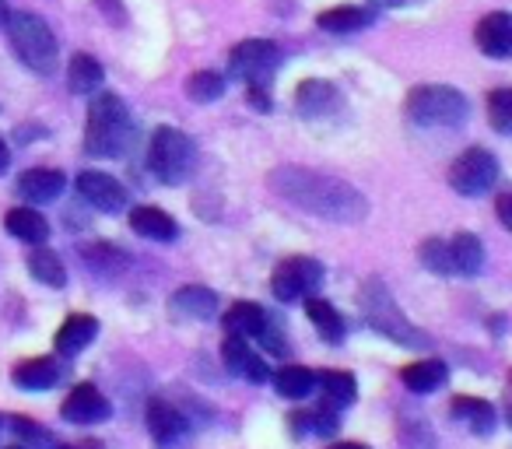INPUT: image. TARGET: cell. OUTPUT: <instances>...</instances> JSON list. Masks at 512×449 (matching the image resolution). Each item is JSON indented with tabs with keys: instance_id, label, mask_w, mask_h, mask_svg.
I'll return each mask as SVG.
<instances>
[{
	"instance_id": "obj_1",
	"label": "cell",
	"mask_w": 512,
	"mask_h": 449,
	"mask_svg": "<svg viewBox=\"0 0 512 449\" xmlns=\"http://www.w3.org/2000/svg\"><path fill=\"white\" fill-rule=\"evenodd\" d=\"M271 190L292 207H302L313 218H327L337 225H358L369 218V200L348 179L306 169V165H281L271 172Z\"/></svg>"
},
{
	"instance_id": "obj_2",
	"label": "cell",
	"mask_w": 512,
	"mask_h": 449,
	"mask_svg": "<svg viewBox=\"0 0 512 449\" xmlns=\"http://www.w3.org/2000/svg\"><path fill=\"white\" fill-rule=\"evenodd\" d=\"M358 306H362V316L376 334L390 337L393 344H404V348H432V337L421 327H414L404 316V309L397 306V299L390 295V288L379 278H369L358 292Z\"/></svg>"
},
{
	"instance_id": "obj_3",
	"label": "cell",
	"mask_w": 512,
	"mask_h": 449,
	"mask_svg": "<svg viewBox=\"0 0 512 449\" xmlns=\"http://www.w3.org/2000/svg\"><path fill=\"white\" fill-rule=\"evenodd\" d=\"M130 113L123 106L120 95L99 92L88 106V123H85V151L92 158H116L130 148Z\"/></svg>"
},
{
	"instance_id": "obj_4",
	"label": "cell",
	"mask_w": 512,
	"mask_h": 449,
	"mask_svg": "<svg viewBox=\"0 0 512 449\" xmlns=\"http://www.w3.org/2000/svg\"><path fill=\"white\" fill-rule=\"evenodd\" d=\"M4 29H8L11 50L18 53V60H22L29 71L43 74V78L57 71V60H60L57 36H53V29L43 18L32 15V11H11Z\"/></svg>"
},
{
	"instance_id": "obj_5",
	"label": "cell",
	"mask_w": 512,
	"mask_h": 449,
	"mask_svg": "<svg viewBox=\"0 0 512 449\" xmlns=\"http://www.w3.org/2000/svg\"><path fill=\"white\" fill-rule=\"evenodd\" d=\"M148 165L158 183L179 186L197 169V144L176 127H158L148 144Z\"/></svg>"
},
{
	"instance_id": "obj_6",
	"label": "cell",
	"mask_w": 512,
	"mask_h": 449,
	"mask_svg": "<svg viewBox=\"0 0 512 449\" xmlns=\"http://www.w3.org/2000/svg\"><path fill=\"white\" fill-rule=\"evenodd\" d=\"M418 127H460L467 120V99L449 85H418L404 102Z\"/></svg>"
},
{
	"instance_id": "obj_7",
	"label": "cell",
	"mask_w": 512,
	"mask_h": 449,
	"mask_svg": "<svg viewBox=\"0 0 512 449\" xmlns=\"http://www.w3.org/2000/svg\"><path fill=\"white\" fill-rule=\"evenodd\" d=\"M498 158L488 148H467L453 165H449V186L460 197H481L495 186Z\"/></svg>"
},
{
	"instance_id": "obj_8",
	"label": "cell",
	"mask_w": 512,
	"mask_h": 449,
	"mask_svg": "<svg viewBox=\"0 0 512 449\" xmlns=\"http://www.w3.org/2000/svg\"><path fill=\"white\" fill-rule=\"evenodd\" d=\"M323 264L313 257H288L274 267L271 274V292L278 302H295V299H306L309 292H316L323 281Z\"/></svg>"
},
{
	"instance_id": "obj_9",
	"label": "cell",
	"mask_w": 512,
	"mask_h": 449,
	"mask_svg": "<svg viewBox=\"0 0 512 449\" xmlns=\"http://www.w3.org/2000/svg\"><path fill=\"white\" fill-rule=\"evenodd\" d=\"M281 64V50L271 39H242L232 53H228V67L235 78L249 81V85H267L274 71Z\"/></svg>"
},
{
	"instance_id": "obj_10",
	"label": "cell",
	"mask_w": 512,
	"mask_h": 449,
	"mask_svg": "<svg viewBox=\"0 0 512 449\" xmlns=\"http://www.w3.org/2000/svg\"><path fill=\"white\" fill-rule=\"evenodd\" d=\"M148 432H151V439L158 442L162 449H169V446H179V442L190 435V418H186L183 411H179L176 404H169V400H162V397H155L148 404Z\"/></svg>"
},
{
	"instance_id": "obj_11",
	"label": "cell",
	"mask_w": 512,
	"mask_h": 449,
	"mask_svg": "<svg viewBox=\"0 0 512 449\" xmlns=\"http://www.w3.org/2000/svg\"><path fill=\"white\" fill-rule=\"evenodd\" d=\"M295 106H299V113L306 116V120H327V116L341 113L344 95L337 92V85H330V81L309 78V81H302L299 92H295Z\"/></svg>"
},
{
	"instance_id": "obj_12",
	"label": "cell",
	"mask_w": 512,
	"mask_h": 449,
	"mask_svg": "<svg viewBox=\"0 0 512 449\" xmlns=\"http://www.w3.org/2000/svg\"><path fill=\"white\" fill-rule=\"evenodd\" d=\"M78 193L95 207V211L116 214V211L127 207V190H123L120 179H113L109 172H81Z\"/></svg>"
},
{
	"instance_id": "obj_13",
	"label": "cell",
	"mask_w": 512,
	"mask_h": 449,
	"mask_svg": "<svg viewBox=\"0 0 512 449\" xmlns=\"http://www.w3.org/2000/svg\"><path fill=\"white\" fill-rule=\"evenodd\" d=\"M60 414H64L67 421H74V425H95V421H106L109 414H113V407H109V400L99 393V386L81 383L67 393Z\"/></svg>"
},
{
	"instance_id": "obj_14",
	"label": "cell",
	"mask_w": 512,
	"mask_h": 449,
	"mask_svg": "<svg viewBox=\"0 0 512 449\" xmlns=\"http://www.w3.org/2000/svg\"><path fill=\"white\" fill-rule=\"evenodd\" d=\"M477 50L491 60H509L512 57V15L505 11H491L477 22L474 29Z\"/></svg>"
},
{
	"instance_id": "obj_15",
	"label": "cell",
	"mask_w": 512,
	"mask_h": 449,
	"mask_svg": "<svg viewBox=\"0 0 512 449\" xmlns=\"http://www.w3.org/2000/svg\"><path fill=\"white\" fill-rule=\"evenodd\" d=\"M169 313L176 320H211L218 313V295L204 285H186L169 295Z\"/></svg>"
},
{
	"instance_id": "obj_16",
	"label": "cell",
	"mask_w": 512,
	"mask_h": 449,
	"mask_svg": "<svg viewBox=\"0 0 512 449\" xmlns=\"http://www.w3.org/2000/svg\"><path fill=\"white\" fill-rule=\"evenodd\" d=\"M221 358H225L228 372H235V376H246L249 383H267L271 379V369H267V362L260 355H253L246 344V337H228L225 344H221Z\"/></svg>"
},
{
	"instance_id": "obj_17",
	"label": "cell",
	"mask_w": 512,
	"mask_h": 449,
	"mask_svg": "<svg viewBox=\"0 0 512 449\" xmlns=\"http://www.w3.org/2000/svg\"><path fill=\"white\" fill-rule=\"evenodd\" d=\"M67 179L60 169H29L18 179V193H22L29 204H53V200L64 193Z\"/></svg>"
},
{
	"instance_id": "obj_18",
	"label": "cell",
	"mask_w": 512,
	"mask_h": 449,
	"mask_svg": "<svg viewBox=\"0 0 512 449\" xmlns=\"http://www.w3.org/2000/svg\"><path fill=\"white\" fill-rule=\"evenodd\" d=\"M130 229H134L137 236L151 239V243H172L179 232L176 221H172L162 207H148V204L130 211Z\"/></svg>"
},
{
	"instance_id": "obj_19",
	"label": "cell",
	"mask_w": 512,
	"mask_h": 449,
	"mask_svg": "<svg viewBox=\"0 0 512 449\" xmlns=\"http://www.w3.org/2000/svg\"><path fill=\"white\" fill-rule=\"evenodd\" d=\"M95 334H99V320H95V316H85V313L67 316L64 327L57 330V351L67 358L81 355V351L95 341Z\"/></svg>"
},
{
	"instance_id": "obj_20",
	"label": "cell",
	"mask_w": 512,
	"mask_h": 449,
	"mask_svg": "<svg viewBox=\"0 0 512 449\" xmlns=\"http://www.w3.org/2000/svg\"><path fill=\"white\" fill-rule=\"evenodd\" d=\"M81 260H85L88 271L99 274V278H120V274L130 267V257L120 250V246H113V243H88V246H81Z\"/></svg>"
},
{
	"instance_id": "obj_21",
	"label": "cell",
	"mask_w": 512,
	"mask_h": 449,
	"mask_svg": "<svg viewBox=\"0 0 512 449\" xmlns=\"http://www.w3.org/2000/svg\"><path fill=\"white\" fill-rule=\"evenodd\" d=\"M449 260H453V274H463V278H477L484 267V246L474 232H456L449 239Z\"/></svg>"
},
{
	"instance_id": "obj_22",
	"label": "cell",
	"mask_w": 512,
	"mask_h": 449,
	"mask_svg": "<svg viewBox=\"0 0 512 449\" xmlns=\"http://www.w3.org/2000/svg\"><path fill=\"white\" fill-rule=\"evenodd\" d=\"M376 22V11L372 8H330L316 15V29L323 32H334V36H344V32H362Z\"/></svg>"
},
{
	"instance_id": "obj_23",
	"label": "cell",
	"mask_w": 512,
	"mask_h": 449,
	"mask_svg": "<svg viewBox=\"0 0 512 449\" xmlns=\"http://www.w3.org/2000/svg\"><path fill=\"white\" fill-rule=\"evenodd\" d=\"M4 225H8L11 236L22 239V243L43 246L46 239H50V221H46L39 211H32V207H11Z\"/></svg>"
},
{
	"instance_id": "obj_24",
	"label": "cell",
	"mask_w": 512,
	"mask_h": 449,
	"mask_svg": "<svg viewBox=\"0 0 512 449\" xmlns=\"http://www.w3.org/2000/svg\"><path fill=\"white\" fill-rule=\"evenodd\" d=\"M60 369L53 358H29V362H18L11 369V383L22 386V390H50L57 386Z\"/></svg>"
},
{
	"instance_id": "obj_25",
	"label": "cell",
	"mask_w": 512,
	"mask_h": 449,
	"mask_svg": "<svg viewBox=\"0 0 512 449\" xmlns=\"http://www.w3.org/2000/svg\"><path fill=\"white\" fill-rule=\"evenodd\" d=\"M446 376H449V369H446V362H442V358H421V362H411L404 372H400L404 386H407V390H414V393L439 390V386L446 383Z\"/></svg>"
},
{
	"instance_id": "obj_26",
	"label": "cell",
	"mask_w": 512,
	"mask_h": 449,
	"mask_svg": "<svg viewBox=\"0 0 512 449\" xmlns=\"http://www.w3.org/2000/svg\"><path fill=\"white\" fill-rule=\"evenodd\" d=\"M449 414H453L456 421H463V425H467L470 432H477V435H488L491 428H495V407H491L488 400L456 397L453 404H449Z\"/></svg>"
},
{
	"instance_id": "obj_27",
	"label": "cell",
	"mask_w": 512,
	"mask_h": 449,
	"mask_svg": "<svg viewBox=\"0 0 512 449\" xmlns=\"http://www.w3.org/2000/svg\"><path fill=\"white\" fill-rule=\"evenodd\" d=\"M267 313L256 302H235L232 309L225 313V330L228 334H235V337H260L264 334V327H267Z\"/></svg>"
},
{
	"instance_id": "obj_28",
	"label": "cell",
	"mask_w": 512,
	"mask_h": 449,
	"mask_svg": "<svg viewBox=\"0 0 512 449\" xmlns=\"http://www.w3.org/2000/svg\"><path fill=\"white\" fill-rule=\"evenodd\" d=\"M102 78H106V71H102V64L92 53H74L71 64H67V85L78 95L95 92V88L102 85Z\"/></svg>"
},
{
	"instance_id": "obj_29",
	"label": "cell",
	"mask_w": 512,
	"mask_h": 449,
	"mask_svg": "<svg viewBox=\"0 0 512 449\" xmlns=\"http://www.w3.org/2000/svg\"><path fill=\"white\" fill-rule=\"evenodd\" d=\"M306 316H309V323H313V327L320 330L323 341H327V344H341V337H344V316L337 313L334 302H327V299H309L306 302Z\"/></svg>"
},
{
	"instance_id": "obj_30",
	"label": "cell",
	"mask_w": 512,
	"mask_h": 449,
	"mask_svg": "<svg viewBox=\"0 0 512 449\" xmlns=\"http://www.w3.org/2000/svg\"><path fill=\"white\" fill-rule=\"evenodd\" d=\"M29 271H32V278H36L39 285H46V288H64L67 285L64 260H60L53 250H43V246H39L36 253H29Z\"/></svg>"
},
{
	"instance_id": "obj_31",
	"label": "cell",
	"mask_w": 512,
	"mask_h": 449,
	"mask_svg": "<svg viewBox=\"0 0 512 449\" xmlns=\"http://www.w3.org/2000/svg\"><path fill=\"white\" fill-rule=\"evenodd\" d=\"M274 390L288 400H306L316 390V372L302 369V365H285V369L274 376Z\"/></svg>"
},
{
	"instance_id": "obj_32",
	"label": "cell",
	"mask_w": 512,
	"mask_h": 449,
	"mask_svg": "<svg viewBox=\"0 0 512 449\" xmlns=\"http://www.w3.org/2000/svg\"><path fill=\"white\" fill-rule=\"evenodd\" d=\"M316 383H320V390H323V397H327L330 407L355 404L358 383H355V376H351V372H323Z\"/></svg>"
},
{
	"instance_id": "obj_33",
	"label": "cell",
	"mask_w": 512,
	"mask_h": 449,
	"mask_svg": "<svg viewBox=\"0 0 512 449\" xmlns=\"http://www.w3.org/2000/svg\"><path fill=\"white\" fill-rule=\"evenodd\" d=\"M186 95H190L193 102H200V106H207V102H218L221 95H225V78H221L218 71L190 74V81H186Z\"/></svg>"
},
{
	"instance_id": "obj_34",
	"label": "cell",
	"mask_w": 512,
	"mask_h": 449,
	"mask_svg": "<svg viewBox=\"0 0 512 449\" xmlns=\"http://www.w3.org/2000/svg\"><path fill=\"white\" fill-rule=\"evenodd\" d=\"M488 120L498 134H512V88H495L488 95Z\"/></svg>"
},
{
	"instance_id": "obj_35",
	"label": "cell",
	"mask_w": 512,
	"mask_h": 449,
	"mask_svg": "<svg viewBox=\"0 0 512 449\" xmlns=\"http://www.w3.org/2000/svg\"><path fill=\"white\" fill-rule=\"evenodd\" d=\"M421 264L432 274H453V260H449V243L446 239H425L418 250Z\"/></svg>"
},
{
	"instance_id": "obj_36",
	"label": "cell",
	"mask_w": 512,
	"mask_h": 449,
	"mask_svg": "<svg viewBox=\"0 0 512 449\" xmlns=\"http://www.w3.org/2000/svg\"><path fill=\"white\" fill-rule=\"evenodd\" d=\"M400 439H404L407 449H435V432L425 425L421 418H404L400 421Z\"/></svg>"
},
{
	"instance_id": "obj_37",
	"label": "cell",
	"mask_w": 512,
	"mask_h": 449,
	"mask_svg": "<svg viewBox=\"0 0 512 449\" xmlns=\"http://www.w3.org/2000/svg\"><path fill=\"white\" fill-rule=\"evenodd\" d=\"M15 432L22 435V439L29 442V446H39V442H50V435H46L43 428H39L32 418H15ZM29 446H25V449H29Z\"/></svg>"
},
{
	"instance_id": "obj_38",
	"label": "cell",
	"mask_w": 512,
	"mask_h": 449,
	"mask_svg": "<svg viewBox=\"0 0 512 449\" xmlns=\"http://www.w3.org/2000/svg\"><path fill=\"white\" fill-rule=\"evenodd\" d=\"M306 418L313 421V428H316V432H323V435H334V432H337V414L330 411V407H323V411L306 414Z\"/></svg>"
},
{
	"instance_id": "obj_39",
	"label": "cell",
	"mask_w": 512,
	"mask_h": 449,
	"mask_svg": "<svg viewBox=\"0 0 512 449\" xmlns=\"http://www.w3.org/2000/svg\"><path fill=\"white\" fill-rule=\"evenodd\" d=\"M95 4H99V11H102V15H106L113 25H123V22H127V11H123L120 0H95Z\"/></svg>"
},
{
	"instance_id": "obj_40",
	"label": "cell",
	"mask_w": 512,
	"mask_h": 449,
	"mask_svg": "<svg viewBox=\"0 0 512 449\" xmlns=\"http://www.w3.org/2000/svg\"><path fill=\"white\" fill-rule=\"evenodd\" d=\"M495 214H498V221H502L505 229L512 232V193H502V197L495 200Z\"/></svg>"
},
{
	"instance_id": "obj_41",
	"label": "cell",
	"mask_w": 512,
	"mask_h": 449,
	"mask_svg": "<svg viewBox=\"0 0 512 449\" xmlns=\"http://www.w3.org/2000/svg\"><path fill=\"white\" fill-rule=\"evenodd\" d=\"M249 102L256 109H271V95L264 92V85H249Z\"/></svg>"
},
{
	"instance_id": "obj_42",
	"label": "cell",
	"mask_w": 512,
	"mask_h": 449,
	"mask_svg": "<svg viewBox=\"0 0 512 449\" xmlns=\"http://www.w3.org/2000/svg\"><path fill=\"white\" fill-rule=\"evenodd\" d=\"M376 8H407V4H418V0H372Z\"/></svg>"
},
{
	"instance_id": "obj_43",
	"label": "cell",
	"mask_w": 512,
	"mask_h": 449,
	"mask_svg": "<svg viewBox=\"0 0 512 449\" xmlns=\"http://www.w3.org/2000/svg\"><path fill=\"white\" fill-rule=\"evenodd\" d=\"M8 165H11V151L4 144V137H0V172H8Z\"/></svg>"
},
{
	"instance_id": "obj_44",
	"label": "cell",
	"mask_w": 512,
	"mask_h": 449,
	"mask_svg": "<svg viewBox=\"0 0 512 449\" xmlns=\"http://www.w3.org/2000/svg\"><path fill=\"white\" fill-rule=\"evenodd\" d=\"M60 449H102V442L85 439V442H74V446H60Z\"/></svg>"
},
{
	"instance_id": "obj_45",
	"label": "cell",
	"mask_w": 512,
	"mask_h": 449,
	"mask_svg": "<svg viewBox=\"0 0 512 449\" xmlns=\"http://www.w3.org/2000/svg\"><path fill=\"white\" fill-rule=\"evenodd\" d=\"M330 449H369V446H362V442H337V446H330Z\"/></svg>"
},
{
	"instance_id": "obj_46",
	"label": "cell",
	"mask_w": 512,
	"mask_h": 449,
	"mask_svg": "<svg viewBox=\"0 0 512 449\" xmlns=\"http://www.w3.org/2000/svg\"><path fill=\"white\" fill-rule=\"evenodd\" d=\"M8 15H11V11H8V0H0V25L8 22Z\"/></svg>"
},
{
	"instance_id": "obj_47",
	"label": "cell",
	"mask_w": 512,
	"mask_h": 449,
	"mask_svg": "<svg viewBox=\"0 0 512 449\" xmlns=\"http://www.w3.org/2000/svg\"><path fill=\"white\" fill-rule=\"evenodd\" d=\"M8 449H22V446H8Z\"/></svg>"
}]
</instances>
